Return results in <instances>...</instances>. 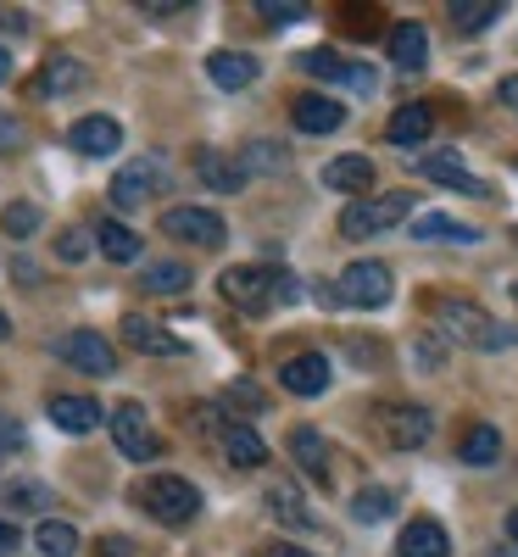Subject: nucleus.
Returning a JSON list of instances; mask_svg holds the SVG:
<instances>
[{"label":"nucleus","mask_w":518,"mask_h":557,"mask_svg":"<svg viewBox=\"0 0 518 557\" xmlns=\"http://www.w3.org/2000/svg\"><path fill=\"white\" fill-rule=\"evenodd\" d=\"M435 335H441V341H457V346H468V351H502V346H513L507 323H496L485 307L462 301V296H446V301L435 307Z\"/></svg>","instance_id":"1"},{"label":"nucleus","mask_w":518,"mask_h":557,"mask_svg":"<svg viewBox=\"0 0 518 557\" xmlns=\"http://www.w3.org/2000/svg\"><path fill=\"white\" fill-rule=\"evenodd\" d=\"M407 212H412V196H407V190H391V196H357V201L341 212V235H346V240L385 235V228H396Z\"/></svg>","instance_id":"2"},{"label":"nucleus","mask_w":518,"mask_h":557,"mask_svg":"<svg viewBox=\"0 0 518 557\" xmlns=\"http://www.w3.org/2000/svg\"><path fill=\"white\" fill-rule=\"evenodd\" d=\"M218 290H223L234 307H246V312L273 307V296H296V285H285V273H268V268H251V262L223 268V273H218Z\"/></svg>","instance_id":"3"},{"label":"nucleus","mask_w":518,"mask_h":557,"mask_svg":"<svg viewBox=\"0 0 518 557\" xmlns=\"http://www.w3.org/2000/svg\"><path fill=\"white\" fill-rule=\"evenodd\" d=\"M168 184H173V173H168L162 157H128V168H118V178H112V207L139 212L146 201H157Z\"/></svg>","instance_id":"4"},{"label":"nucleus","mask_w":518,"mask_h":557,"mask_svg":"<svg viewBox=\"0 0 518 557\" xmlns=\"http://www.w3.org/2000/svg\"><path fill=\"white\" fill-rule=\"evenodd\" d=\"M139 502H146V513L157 524H190L201 513V491L190 480H178V474H157L139 485Z\"/></svg>","instance_id":"5"},{"label":"nucleus","mask_w":518,"mask_h":557,"mask_svg":"<svg viewBox=\"0 0 518 557\" xmlns=\"http://www.w3.org/2000/svg\"><path fill=\"white\" fill-rule=\"evenodd\" d=\"M391 290H396L391 268L368 257V262H351V268L341 273V290H335V296H341L346 307H362V312H373V307H385V301H391Z\"/></svg>","instance_id":"6"},{"label":"nucleus","mask_w":518,"mask_h":557,"mask_svg":"<svg viewBox=\"0 0 518 557\" xmlns=\"http://www.w3.org/2000/svg\"><path fill=\"white\" fill-rule=\"evenodd\" d=\"M107 424H112V441H118V451H123L128 462H151V457L162 451V441L151 435L146 407H139V401H118V407L107 412Z\"/></svg>","instance_id":"7"},{"label":"nucleus","mask_w":518,"mask_h":557,"mask_svg":"<svg viewBox=\"0 0 518 557\" xmlns=\"http://www.w3.org/2000/svg\"><path fill=\"white\" fill-rule=\"evenodd\" d=\"M162 235L184 240V246H223L229 240V223L207 207H168L162 212Z\"/></svg>","instance_id":"8"},{"label":"nucleus","mask_w":518,"mask_h":557,"mask_svg":"<svg viewBox=\"0 0 518 557\" xmlns=\"http://www.w3.org/2000/svg\"><path fill=\"white\" fill-rule=\"evenodd\" d=\"M57 357H62L67 368H84V374H96V380L118 374V351H112V341L96 335V330H73V335H62V341H57Z\"/></svg>","instance_id":"9"},{"label":"nucleus","mask_w":518,"mask_h":557,"mask_svg":"<svg viewBox=\"0 0 518 557\" xmlns=\"http://www.w3.org/2000/svg\"><path fill=\"white\" fill-rule=\"evenodd\" d=\"M380 435L396 451H418L423 441L435 435V418H430V407H385L380 412Z\"/></svg>","instance_id":"10"},{"label":"nucleus","mask_w":518,"mask_h":557,"mask_svg":"<svg viewBox=\"0 0 518 557\" xmlns=\"http://www.w3.org/2000/svg\"><path fill=\"white\" fill-rule=\"evenodd\" d=\"M301 67H307L312 78H329V84H346V89H357V96H373V89H380L373 67L346 62V57H335V51H307V57H301Z\"/></svg>","instance_id":"11"},{"label":"nucleus","mask_w":518,"mask_h":557,"mask_svg":"<svg viewBox=\"0 0 518 557\" xmlns=\"http://www.w3.org/2000/svg\"><path fill=\"white\" fill-rule=\"evenodd\" d=\"M418 173H423V178H435V184H446V190H457V196H474V201H485V196H491V184H485V178H474V173H468L457 151H441V157H423V162H418Z\"/></svg>","instance_id":"12"},{"label":"nucleus","mask_w":518,"mask_h":557,"mask_svg":"<svg viewBox=\"0 0 518 557\" xmlns=\"http://www.w3.org/2000/svg\"><path fill=\"white\" fill-rule=\"evenodd\" d=\"M279 385H285L291 396H323L329 391V357H318V351L291 357L285 368H279Z\"/></svg>","instance_id":"13"},{"label":"nucleus","mask_w":518,"mask_h":557,"mask_svg":"<svg viewBox=\"0 0 518 557\" xmlns=\"http://www.w3.org/2000/svg\"><path fill=\"white\" fill-rule=\"evenodd\" d=\"M67 139H73L78 157H112L123 146V128H118V117H78L67 128Z\"/></svg>","instance_id":"14"},{"label":"nucleus","mask_w":518,"mask_h":557,"mask_svg":"<svg viewBox=\"0 0 518 557\" xmlns=\"http://www.w3.org/2000/svg\"><path fill=\"white\" fill-rule=\"evenodd\" d=\"M51 424L67 430V435H89V430L107 424V412H101V401H89V396H51Z\"/></svg>","instance_id":"15"},{"label":"nucleus","mask_w":518,"mask_h":557,"mask_svg":"<svg viewBox=\"0 0 518 557\" xmlns=\"http://www.w3.org/2000/svg\"><path fill=\"white\" fill-rule=\"evenodd\" d=\"M84 89V62L78 57H51L34 78V101H57V96H73Z\"/></svg>","instance_id":"16"},{"label":"nucleus","mask_w":518,"mask_h":557,"mask_svg":"<svg viewBox=\"0 0 518 557\" xmlns=\"http://www.w3.org/2000/svg\"><path fill=\"white\" fill-rule=\"evenodd\" d=\"M123 341H128V351H146V357H178V351H184V346L162 330V323L139 318V312H128V318H123Z\"/></svg>","instance_id":"17"},{"label":"nucleus","mask_w":518,"mask_h":557,"mask_svg":"<svg viewBox=\"0 0 518 557\" xmlns=\"http://www.w3.org/2000/svg\"><path fill=\"white\" fill-rule=\"evenodd\" d=\"M391 62L402 73H418L423 62H430V34H423V23H396L391 28Z\"/></svg>","instance_id":"18"},{"label":"nucleus","mask_w":518,"mask_h":557,"mask_svg":"<svg viewBox=\"0 0 518 557\" xmlns=\"http://www.w3.org/2000/svg\"><path fill=\"white\" fill-rule=\"evenodd\" d=\"M196 173H201V184H212V190H223V196L246 190V168H240V157H223V151H196Z\"/></svg>","instance_id":"19"},{"label":"nucleus","mask_w":518,"mask_h":557,"mask_svg":"<svg viewBox=\"0 0 518 557\" xmlns=\"http://www.w3.org/2000/svg\"><path fill=\"white\" fill-rule=\"evenodd\" d=\"M396 552H402V557H446V552H452V535H446L435 519H412V524L402 530Z\"/></svg>","instance_id":"20"},{"label":"nucleus","mask_w":518,"mask_h":557,"mask_svg":"<svg viewBox=\"0 0 518 557\" xmlns=\"http://www.w3.org/2000/svg\"><path fill=\"white\" fill-rule=\"evenodd\" d=\"M323 184L329 190H346V196H362V190H373V162L368 157H335V162H323Z\"/></svg>","instance_id":"21"},{"label":"nucleus","mask_w":518,"mask_h":557,"mask_svg":"<svg viewBox=\"0 0 518 557\" xmlns=\"http://www.w3.org/2000/svg\"><path fill=\"white\" fill-rule=\"evenodd\" d=\"M346 123V107L329 101V96H301L296 101V128L301 134H335Z\"/></svg>","instance_id":"22"},{"label":"nucleus","mask_w":518,"mask_h":557,"mask_svg":"<svg viewBox=\"0 0 518 557\" xmlns=\"http://www.w3.org/2000/svg\"><path fill=\"white\" fill-rule=\"evenodd\" d=\"M430 128H435V112L423 107V101H407V107H396V117H391V146H423V139H430Z\"/></svg>","instance_id":"23"},{"label":"nucleus","mask_w":518,"mask_h":557,"mask_svg":"<svg viewBox=\"0 0 518 557\" xmlns=\"http://www.w3.org/2000/svg\"><path fill=\"white\" fill-rule=\"evenodd\" d=\"M207 78H212L218 89H246V84L257 78V57H246V51H218V57H207Z\"/></svg>","instance_id":"24"},{"label":"nucleus","mask_w":518,"mask_h":557,"mask_svg":"<svg viewBox=\"0 0 518 557\" xmlns=\"http://www.w3.org/2000/svg\"><path fill=\"white\" fill-rule=\"evenodd\" d=\"M223 457L234 462V469H262V462H268V446H262L257 430L229 424V430H223Z\"/></svg>","instance_id":"25"},{"label":"nucleus","mask_w":518,"mask_h":557,"mask_svg":"<svg viewBox=\"0 0 518 557\" xmlns=\"http://www.w3.org/2000/svg\"><path fill=\"white\" fill-rule=\"evenodd\" d=\"M412 240H457V246H474L480 228H468V223H457V218H446V212H423V218H412Z\"/></svg>","instance_id":"26"},{"label":"nucleus","mask_w":518,"mask_h":557,"mask_svg":"<svg viewBox=\"0 0 518 557\" xmlns=\"http://www.w3.org/2000/svg\"><path fill=\"white\" fill-rule=\"evenodd\" d=\"M291 451H296L301 469L312 474V485H329V446H323L318 430H291Z\"/></svg>","instance_id":"27"},{"label":"nucleus","mask_w":518,"mask_h":557,"mask_svg":"<svg viewBox=\"0 0 518 557\" xmlns=\"http://www.w3.org/2000/svg\"><path fill=\"white\" fill-rule=\"evenodd\" d=\"M457 457L468 462V469H491V462L502 457V435H496L491 424H474V430L462 435V451H457Z\"/></svg>","instance_id":"28"},{"label":"nucleus","mask_w":518,"mask_h":557,"mask_svg":"<svg viewBox=\"0 0 518 557\" xmlns=\"http://www.w3.org/2000/svg\"><path fill=\"white\" fill-rule=\"evenodd\" d=\"M96 235H101V257H107V262H134V257H139V235H134L128 223L107 218V223L96 228Z\"/></svg>","instance_id":"29"},{"label":"nucleus","mask_w":518,"mask_h":557,"mask_svg":"<svg viewBox=\"0 0 518 557\" xmlns=\"http://www.w3.org/2000/svg\"><path fill=\"white\" fill-rule=\"evenodd\" d=\"M391 513H396V496H391L385 485H368V491L351 496V519H357V524H385Z\"/></svg>","instance_id":"30"},{"label":"nucleus","mask_w":518,"mask_h":557,"mask_svg":"<svg viewBox=\"0 0 518 557\" xmlns=\"http://www.w3.org/2000/svg\"><path fill=\"white\" fill-rule=\"evenodd\" d=\"M139 285H146L151 296H184V290H190V268H184V262H151Z\"/></svg>","instance_id":"31"},{"label":"nucleus","mask_w":518,"mask_h":557,"mask_svg":"<svg viewBox=\"0 0 518 557\" xmlns=\"http://www.w3.org/2000/svg\"><path fill=\"white\" fill-rule=\"evenodd\" d=\"M446 12H452V28H457V34H480V28L496 23L502 7H496V0H452Z\"/></svg>","instance_id":"32"},{"label":"nucleus","mask_w":518,"mask_h":557,"mask_svg":"<svg viewBox=\"0 0 518 557\" xmlns=\"http://www.w3.org/2000/svg\"><path fill=\"white\" fill-rule=\"evenodd\" d=\"M34 546H39V557H73L78 552V530L62 524V519H45L34 530Z\"/></svg>","instance_id":"33"},{"label":"nucleus","mask_w":518,"mask_h":557,"mask_svg":"<svg viewBox=\"0 0 518 557\" xmlns=\"http://www.w3.org/2000/svg\"><path fill=\"white\" fill-rule=\"evenodd\" d=\"M268 507H273V519H279V524H296V530L312 524V513H307V502H301L296 485H273V491H268Z\"/></svg>","instance_id":"34"},{"label":"nucleus","mask_w":518,"mask_h":557,"mask_svg":"<svg viewBox=\"0 0 518 557\" xmlns=\"http://www.w3.org/2000/svg\"><path fill=\"white\" fill-rule=\"evenodd\" d=\"M0 502H7L12 513H45V507H51V491H45L39 480H12L7 491H0Z\"/></svg>","instance_id":"35"},{"label":"nucleus","mask_w":518,"mask_h":557,"mask_svg":"<svg viewBox=\"0 0 518 557\" xmlns=\"http://www.w3.org/2000/svg\"><path fill=\"white\" fill-rule=\"evenodd\" d=\"M285 162H291V157L279 151L273 139H251V146L240 151V168H246V178H251V173H285Z\"/></svg>","instance_id":"36"},{"label":"nucleus","mask_w":518,"mask_h":557,"mask_svg":"<svg viewBox=\"0 0 518 557\" xmlns=\"http://www.w3.org/2000/svg\"><path fill=\"white\" fill-rule=\"evenodd\" d=\"M0 228H7V235H17V240H28L34 228H39V207H28V201L7 207V218H0Z\"/></svg>","instance_id":"37"},{"label":"nucleus","mask_w":518,"mask_h":557,"mask_svg":"<svg viewBox=\"0 0 518 557\" xmlns=\"http://www.w3.org/2000/svg\"><path fill=\"white\" fill-rule=\"evenodd\" d=\"M23 146H28V128L12 112H0V157H17Z\"/></svg>","instance_id":"38"},{"label":"nucleus","mask_w":518,"mask_h":557,"mask_svg":"<svg viewBox=\"0 0 518 557\" xmlns=\"http://www.w3.org/2000/svg\"><path fill=\"white\" fill-rule=\"evenodd\" d=\"M262 23H301L307 17V7H301V0H262Z\"/></svg>","instance_id":"39"},{"label":"nucleus","mask_w":518,"mask_h":557,"mask_svg":"<svg viewBox=\"0 0 518 557\" xmlns=\"http://www.w3.org/2000/svg\"><path fill=\"white\" fill-rule=\"evenodd\" d=\"M412 357H418V368H423V374H435V368L446 362V346H441V335H423V341L412 346Z\"/></svg>","instance_id":"40"},{"label":"nucleus","mask_w":518,"mask_h":557,"mask_svg":"<svg viewBox=\"0 0 518 557\" xmlns=\"http://www.w3.org/2000/svg\"><path fill=\"white\" fill-rule=\"evenodd\" d=\"M84 251H89V235H84V228H67V235L57 240V257H62V262H84Z\"/></svg>","instance_id":"41"},{"label":"nucleus","mask_w":518,"mask_h":557,"mask_svg":"<svg viewBox=\"0 0 518 557\" xmlns=\"http://www.w3.org/2000/svg\"><path fill=\"white\" fill-rule=\"evenodd\" d=\"M17 446H23V424L12 412H0V451H17Z\"/></svg>","instance_id":"42"},{"label":"nucleus","mask_w":518,"mask_h":557,"mask_svg":"<svg viewBox=\"0 0 518 557\" xmlns=\"http://www.w3.org/2000/svg\"><path fill=\"white\" fill-rule=\"evenodd\" d=\"M96 557H134V546H128V541H123V535H107V541H101V552H96Z\"/></svg>","instance_id":"43"},{"label":"nucleus","mask_w":518,"mask_h":557,"mask_svg":"<svg viewBox=\"0 0 518 557\" xmlns=\"http://www.w3.org/2000/svg\"><path fill=\"white\" fill-rule=\"evenodd\" d=\"M17 546H23V535H17V530H12L7 519H0V557H12Z\"/></svg>","instance_id":"44"},{"label":"nucleus","mask_w":518,"mask_h":557,"mask_svg":"<svg viewBox=\"0 0 518 557\" xmlns=\"http://www.w3.org/2000/svg\"><path fill=\"white\" fill-rule=\"evenodd\" d=\"M12 273H17V285H39V273H34V262H23V257L12 262Z\"/></svg>","instance_id":"45"},{"label":"nucleus","mask_w":518,"mask_h":557,"mask_svg":"<svg viewBox=\"0 0 518 557\" xmlns=\"http://www.w3.org/2000/svg\"><path fill=\"white\" fill-rule=\"evenodd\" d=\"M262 557H307V552H301V546H285V541H279V546H268Z\"/></svg>","instance_id":"46"},{"label":"nucleus","mask_w":518,"mask_h":557,"mask_svg":"<svg viewBox=\"0 0 518 557\" xmlns=\"http://www.w3.org/2000/svg\"><path fill=\"white\" fill-rule=\"evenodd\" d=\"M7 78H12V51L0 45V84H7Z\"/></svg>","instance_id":"47"},{"label":"nucleus","mask_w":518,"mask_h":557,"mask_svg":"<svg viewBox=\"0 0 518 557\" xmlns=\"http://www.w3.org/2000/svg\"><path fill=\"white\" fill-rule=\"evenodd\" d=\"M502 101H513V107H518V78H502Z\"/></svg>","instance_id":"48"},{"label":"nucleus","mask_w":518,"mask_h":557,"mask_svg":"<svg viewBox=\"0 0 518 557\" xmlns=\"http://www.w3.org/2000/svg\"><path fill=\"white\" fill-rule=\"evenodd\" d=\"M507 541L518 546V507H513V513H507Z\"/></svg>","instance_id":"49"},{"label":"nucleus","mask_w":518,"mask_h":557,"mask_svg":"<svg viewBox=\"0 0 518 557\" xmlns=\"http://www.w3.org/2000/svg\"><path fill=\"white\" fill-rule=\"evenodd\" d=\"M0 341H12V323H7V312H0Z\"/></svg>","instance_id":"50"},{"label":"nucleus","mask_w":518,"mask_h":557,"mask_svg":"<svg viewBox=\"0 0 518 557\" xmlns=\"http://www.w3.org/2000/svg\"><path fill=\"white\" fill-rule=\"evenodd\" d=\"M491 557H518V546H496V552H491Z\"/></svg>","instance_id":"51"},{"label":"nucleus","mask_w":518,"mask_h":557,"mask_svg":"<svg viewBox=\"0 0 518 557\" xmlns=\"http://www.w3.org/2000/svg\"><path fill=\"white\" fill-rule=\"evenodd\" d=\"M513 301H518V278H513Z\"/></svg>","instance_id":"52"},{"label":"nucleus","mask_w":518,"mask_h":557,"mask_svg":"<svg viewBox=\"0 0 518 557\" xmlns=\"http://www.w3.org/2000/svg\"><path fill=\"white\" fill-rule=\"evenodd\" d=\"M513 112H518V107H513Z\"/></svg>","instance_id":"53"}]
</instances>
